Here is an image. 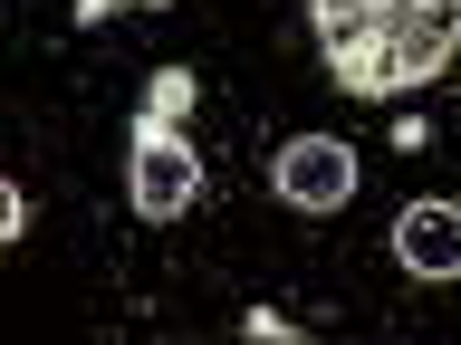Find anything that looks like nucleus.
<instances>
[{
	"label": "nucleus",
	"instance_id": "nucleus-3",
	"mask_svg": "<svg viewBox=\"0 0 461 345\" xmlns=\"http://www.w3.org/2000/svg\"><path fill=\"white\" fill-rule=\"evenodd\" d=\"M317 39H327V67H337L346 96H394V86H403L394 39H375L366 20H337V29H317Z\"/></svg>",
	"mask_w": 461,
	"mask_h": 345
},
{
	"label": "nucleus",
	"instance_id": "nucleus-5",
	"mask_svg": "<svg viewBox=\"0 0 461 345\" xmlns=\"http://www.w3.org/2000/svg\"><path fill=\"white\" fill-rule=\"evenodd\" d=\"M452 49H461V0H413V29L394 39V58H403V86L442 77V67H452Z\"/></svg>",
	"mask_w": 461,
	"mask_h": 345
},
{
	"label": "nucleus",
	"instance_id": "nucleus-7",
	"mask_svg": "<svg viewBox=\"0 0 461 345\" xmlns=\"http://www.w3.org/2000/svg\"><path fill=\"white\" fill-rule=\"evenodd\" d=\"M375 0H317V29H337V20H366Z\"/></svg>",
	"mask_w": 461,
	"mask_h": 345
},
{
	"label": "nucleus",
	"instance_id": "nucleus-4",
	"mask_svg": "<svg viewBox=\"0 0 461 345\" xmlns=\"http://www.w3.org/2000/svg\"><path fill=\"white\" fill-rule=\"evenodd\" d=\"M394 259L413 279H461V201H413L394 221Z\"/></svg>",
	"mask_w": 461,
	"mask_h": 345
},
{
	"label": "nucleus",
	"instance_id": "nucleus-1",
	"mask_svg": "<svg viewBox=\"0 0 461 345\" xmlns=\"http://www.w3.org/2000/svg\"><path fill=\"white\" fill-rule=\"evenodd\" d=\"M125 192H135L144 221H183V211H193V192H202L193 144L173 135V125H154V115H144V125H135V164H125Z\"/></svg>",
	"mask_w": 461,
	"mask_h": 345
},
{
	"label": "nucleus",
	"instance_id": "nucleus-2",
	"mask_svg": "<svg viewBox=\"0 0 461 345\" xmlns=\"http://www.w3.org/2000/svg\"><path fill=\"white\" fill-rule=\"evenodd\" d=\"M269 182H279L288 211H337L346 192H356V154H346L337 135H298L269 154Z\"/></svg>",
	"mask_w": 461,
	"mask_h": 345
},
{
	"label": "nucleus",
	"instance_id": "nucleus-8",
	"mask_svg": "<svg viewBox=\"0 0 461 345\" xmlns=\"http://www.w3.org/2000/svg\"><path fill=\"white\" fill-rule=\"evenodd\" d=\"M77 10H86V20H106V10H125V0H77Z\"/></svg>",
	"mask_w": 461,
	"mask_h": 345
},
{
	"label": "nucleus",
	"instance_id": "nucleus-6",
	"mask_svg": "<svg viewBox=\"0 0 461 345\" xmlns=\"http://www.w3.org/2000/svg\"><path fill=\"white\" fill-rule=\"evenodd\" d=\"M183 96H193V86H183V77H164V86H154V106H144V115H154V125H173V115H183Z\"/></svg>",
	"mask_w": 461,
	"mask_h": 345
}]
</instances>
